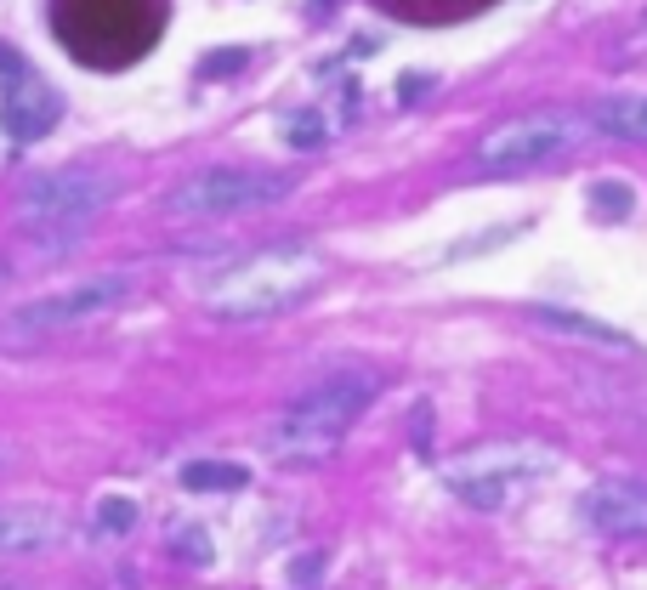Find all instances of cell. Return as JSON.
Wrapping results in <instances>:
<instances>
[{
  "label": "cell",
  "instance_id": "obj_3",
  "mask_svg": "<svg viewBox=\"0 0 647 590\" xmlns=\"http://www.w3.org/2000/svg\"><path fill=\"white\" fill-rule=\"evenodd\" d=\"M120 176L103 165H63V171L35 176L18 199V222L29 233H40V244H69L97 210L114 205Z\"/></svg>",
  "mask_w": 647,
  "mask_h": 590
},
{
  "label": "cell",
  "instance_id": "obj_17",
  "mask_svg": "<svg viewBox=\"0 0 647 590\" xmlns=\"http://www.w3.org/2000/svg\"><path fill=\"white\" fill-rule=\"evenodd\" d=\"M284 142L290 148H318L324 142V114H296V120L284 125Z\"/></svg>",
  "mask_w": 647,
  "mask_h": 590
},
{
  "label": "cell",
  "instance_id": "obj_15",
  "mask_svg": "<svg viewBox=\"0 0 647 590\" xmlns=\"http://www.w3.org/2000/svg\"><path fill=\"white\" fill-rule=\"evenodd\" d=\"M591 205L608 216V222H619V216H630V205H636V193L625 188V182H591Z\"/></svg>",
  "mask_w": 647,
  "mask_h": 590
},
{
  "label": "cell",
  "instance_id": "obj_4",
  "mask_svg": "<svg viewBox=\"0 0 647 590\" xmlns=\"http://www.w3.org/2000/svg\"><path fill=\"white\" fill-rule=\"evenodd\" d=\"M284 193H296L290 171H250V165H210V171L182 176L165 193L171 216H239V210L279 205Z\"/></svg>",
  "mask_w": 647,
  "mask_h": 590
},
{
  "label": "cell",
  "instance_id": "obj_2",
  "mask_svg": "<svg viewBox=\"0 0 647 590\" xmlns=\"http://www.w3.org/2000/svg\"><path fill=\"white\" fill-rule=\"evenodd\" d=\"M318 273H324V261L307 244L262 250V256L239 261L228 278L210 284V313L216 318H267V313H279V307H296Z\"/></svg>",
  "mask_w": 647,
  "mask_h": 590
},
{
  "label": "cell",
  "instance_id": "obj_7",
  "mask_svg": "<svg viewBox=\"0 0 647 590\" xmlns=\"http://www.w3.org/2000/svg\"><path fill=\"white\" fill-rule=\"evenodd\" d=\"M579 137H585V125L574 114H528V120H511L494 137H483V165H534V159L574 148Z\"/></svg>",
  "mask_w": 647,
  "mask_h": 590
},
{
  "label": "cell",
  "instance_id": "obj_6",
  "mask_svg": "<svg viewBox=\"0 0 647 590\" xmlns=\"http://www.w3.org/2000/svg\"><path fill=\"white\" fill-rule=\"evenodd\" d=\"M131 278L108 273V278H86V284H69L57 295H40V301H23L12 307V330H69V324H86V318H103L108 307H120Z\"/></svg>",
  "mask_w": 647,
  "mask_h": 590
},
{
  "label": "cell",
  "instance_id": "obj_20",
  "mask_svg": "<svg viewBox=\"0 0 647 590\" xmlns=\"http://www.w3.org/2000/svg\"><path fill=\"white\" fill-rule=\"evenodd\" d=\"M420 91H432V74H409V80H398V97L409 103V97H420Z\"/></svg>",
  "mask_w": 647,
  "mask_h": 590
},
{
  "label": "cell",
  "instance_id": "obj_16",
  "mask_svg": "<svg viewBox=\"0 0 647 590\" xmlns=\"http://www.w3.org/2000/svg\"><path fill=\"white\" fill-rule=\"evenodd\" d=\"M97 528H103V534H131V528H137V505L120 500V494L103 500V505H97Z\"/></svg>",
  "mask_w": 647,
  "mask_h": 590
},
{
  "label": "cell",
  "instance_id": "obj_11",
  "mask_svg": "<svg viewBox=\"0 0 647 590\" xmlns=\"http://www.w3.org/2000/svg\"><path fill=\"white\" fill-rule=\"evenodd\" d=\"M528 318L534 324H545L551 335H568V341H585V347H608V352H636V341H630L619 324H602V318L591 313H574V307H528Z\"/></svg>",
  "mask_w": 647,
  "mask_h": 590
},
{
  "label": "cell",
  "instance_id": "obj_1",
  "mask_svg": "<svg viewBox=\"0 0 647 590\" xmlns=\"http://www.w3.org/2000/svg\"><path fill=\"white\" fill-rule=\"evenodd\" d=\"M375 392H381L375 375H330V381L307 386L279 415L267 449L284 454V460H318V454H330L341 443V432L375 403Z\"/></svg>",
  "mask_w": 647,
  "mask_h": 590
},
{
  "label": "cell",
  "instance_id": "obj_8",
  "mask_svg": "<svg viewBox=\"0 0 647 590\" xmlns=\"http://www.w3.org/2000/svg\"><path fill=\"white\" fill-rule=\"evenodd\" d=\"M579 517L602 534H647V483H596L579 494Z\"/></svg>",
  "mask_w": 647,
  "mask_h": 590
},
{
  "label": "cell",
  "instance_id": "obj_5",
  "mask_svg": "<svg viewBox=\"0 0 647 590\" xmlns=\"http://www.w3.org/2000/svg\"><path fill=\"white\" fill-rule=\"evenodd\" d=\"M551 466H557V454L540 449V443H489V449L460 454L455 466H449V488L466 505H477V511H494V505H506L523 483L545 477Z\"/></svg>",
  "mask_w": 647,
  "mask_h": 590
},
{
  "label": "cell",
  "instance_id": "obj_19",
  "mask_svg": "<svg viewBox=\"0 0 647 590\" xmlns=\"http://www.w3.org/2000/svg\"><path fill=\"white\" fill-rule=\"evenodd\" d=\"M239 63H245V52H210L205 74H228V69H239Z\"/></svg>",
  "mask_w": 647,
  "mask_h": 590
},
{
  "label": "cell",
  "instance_id": "obj_22",
  "mask_svg": "<svg viewBox=\"0 0 647 590\" xmlns=\"http://www.w3.org/2000/svg\"><path fill=\"white\" fill-rule=\"evenodd\" d=\"M0 590H18V585H6V579H0Z\"/></svg>",
  "mask_w": 647,
  "mask_h": 590
},
{
  "label": "cell",
  "instance_id": "obj_23",
  "mask_svg": "<svg viewBox=\"0 0 647 590\" xmlns=\"http://www.w3.org/2000/svg\"><path fill=\"white\" fill-rule=\"evenodd\" d=\"M0 460H6V449H0Z\"/></svg>",
  "mask_w": 647,
  "mask_h": 590
},
{
  "label": "cell",
  "instance_id": "obj_10",
  "mask_svg": "<svg viewBox=\"0 0 647 590\" xmlns=\"http://www.w3.org/2000/svg\"><path fill=\"white\" fill-rule=\"evenodd\" d=\"M63 517L57 511H40V505H0V551L6 556H40L63 545Z\"/></svg>",
  "mask_w": 647,
  "mask_h": 590
},
{
  "label": "cell",
  "instance_id": "obj_12",
  "mask_svg": "<svg viewBox=\"0 0 647 590\" xmlns=\"http://www.w3.org/2000/svg\"><path fill=\"white\" fill-rule=\"evenodd\" d=\"M591 125L608 131V137L647 142V97H608V103L591 108Z\"/></svg>",
  "mask_w": 647,
  "mask_h": 590
},
{
  "label": "cell",
  "instance_id": "obj_9",
  "mask_svg": "<svg viewBox=\"0 0 647 590\" xmlns=\"http://www.w3.org/2000/svg\"><path fill=\"white\" fill-rule=\"evenodd\" d=\"M0 125H6V137H12V142H40L57 125L52 86H40L23 63L12 69V91H6V103H0Z\"/></svg>",
  "mask_w": 647,
  "mask_h": 590
},
{
  "label": "cell",
  "instance_id": "obj_18",
  "mask_svg": "<svg viewBox=\"0 0 647 590\" xmlns=\"http://www.w3.org/2000/svg\"><path fill=\"white\" fill-rule=\"evenodd\" d=\"M176 551H182V556H193V562L205 568V562H210V539L199 534V528H182V534H176Z\"/></svg>",
  "mask_w": 647,
  "mask_h": 590
},
{
  "label": "cell",
  "instance_id": "obj_21",
  "mask_svg": "<svg viewBox=\"0 0 647 590\" xmlns=\"http://www.w3.org/2000/svg\"><path fill=\"white\" fill-rule=\"evenodd\" d=\"M318 568H324V556H301V562H296V568H290V573H296V579H313Z\"/></svg>",
  "mask_w": 647,
  "mask_h": 590
},
{
  "label": "cell",
  "instance_id": "obj_13",
  "mask_svg": "<svg viewBox=\"0 0 647 590\" xmlns=\"http://www.w3.org/2000/svg\"><path fill=\"white\" fill-rule=\"evenodd\" d=\"M250 483V471L245 466H233V460H188L182 466V488H193V494H233V488H245Z\"/></svg>",
  "mask_w": 647,
  "mask_h": 590
},
{
  "label": "cell",
  "instance_id": "obj_14",
  "mask_svg": "<svg viewBox=\"0 0 647 590\" xmlns=\"http://www.w3.org/2000/svg\"><path fill=\"white\" fill-rule=\"evenodd\" d=\"M523 233V222H506V227H489V233H477V239H460V244H449L438 261H472V256H489V244H511Z\"/></svg>",
  "mask_w": 647,
  "mask_h": 590
}]
</instances>
